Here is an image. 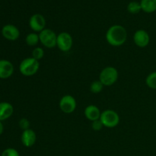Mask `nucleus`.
I'll use <instances>...</instances> for the list:
<instances>
[{"mask_svg": "<svg viewBox=\"0 0 156 156\" xmlns=\"http://www.w3.org/2000/svg\"><path fill=\"white\" fill-rule=\"evenodd\" d=\"M18 125L23 131L30 129V122L27 118H21L18 122Z\"/></svg>", "mask_w": 156, "mask_h": 156, "instance_id": "4be33fe9", "label": "nucleus"}, {"mask_svg": "<svg viewBox=\"0 0 156 156\" xmlns=\"http://www.w3.org/2000/svg\"><path fill=\"white\" fill-rule=\"evenodd\" d=\"M29 26L35 33H40L45 29V18L41 14H34L29 19Z\"/></svg>", "mask_w": 156, "mask_h": 156, "instance_id": "6e6552de", "label": "nucleus"}, {"mask_svg": "<svg viewBox=\"0 0 156 156\" xmlns=\"http://www.w3.org/2000/svg\"><path fill=\"white\" fill-rule=\"evenodd\" d=\"M44 56V50L41 47H35L32 51V57L37 60L40 61Z\"/></svg>", "mask_w": 156, "mask_h": 156, "instance_id": "aec40b11", "label": "nucleus"}, {"mask_svg": "<svg viewBox=\"0 0 156 156\" xmlns=\"http://www.w3.org/2000/svg\"><path fill=\"white\" fill-rule=\"evenodd\" d=\"M21 141L23 146L27 148L32 147L37 141V135L34 130L32 129H28L24 130L21 136Z\"/></svg>", "mask_w": 156, "mask_h": 156, "instance_id": "9b49d317", "label": "nucleus"}, {"mask_svg": "<svg viewBox=\"0 0 156 156\" xmlns=\"http://www.w3.org/2000/svg\"><path fill=\"white\" fill-rule=\"evenodd\" d=\"M105 38L107 42L112 47H120L127 40V31L123 26L114 24L108 29Z\"/></svg>", "mask_w": 156, "mask_h": 156, "instance_id": "f257e3e1", "label": "nucleus"}, {"mask_svg": "<svg viewBox=\"0 0 156 156\" xmlns=\"http://www.w3.org/2000/svg\"><path fill=\"white\" fill-rule=\"evenodd\" d=\"M2 34L6 40L10 41H15L20 37V30L16 26L13 24H6L2 29Z\"/></svg>", "mask_w": 156, "mask_h": 156, "instance_id": "9d476101", "label": "nucleus"}, {"mask_svg": "<svg viewBox=\"0 0 156 156\" xmlns=\"http://www.w3.org/2000/svg\"><path fill=\"white\" fill-rule=\"evenodd\" d=\"M103 126L104 125L100 120V119L91 122V128L94 131H100L103 128Z\"/></svg>", "mask_w": 156, "mask_h": 156, "instance_id": "5701e85b", "label": "nucleus"}, {"mask_svg": "<svg viewBox=\"0 0 156 156\" xmlns=\"http://www.w3.org/2000/svg\"><path fill=\"white\" fill-rule=\"evenodd\" d=\"M104 85L100 80H95L91 82L90 85V91L94 94H98L103 90Z\"/></svg>", "mask_w": 156, "mask_h": 156, "instance_id": "f3484780", "label": "nucleus"}, {"mask_svg": "<svg viewBox=\"0 0 156 156\" xmlns=\"http://www.w3.org/2000/svg\"><path fill=\"white\" fill-rule=\"evenodd\" d=\"M141 10L142 9L140 3L137 2H130L127 5V11L133 15L138 14Z\"/></svg>", "mask_w": 156, "mask_h": 156, "instance_id": "6ab92c4d", "label": "nucleus"}, {"mask_svg": "<svg viewBox=\"0 0 156 156\" xmlns=\"http://www.w3.org/2000/svg\"><path fill=\"white\" fill-rule=\"evenodd\" d=\"M3 131H4V126H3V124L2 123V121H0V136L2 134Z\"/></svg>", "mask_w": 156, "mask_h": 156, "instance_id": "b1692460", "label": "nucleus"}, {"mask_svg": "<svg viewBox=\"0 0 156 156\" xmlns=\"http://www.w3.org/2000/svg\"><path fill=\"white\" fill-rule=\"evenodd\" d=\"M73 45V39L72 35L68 32H61L57 34L56 47L60 51L67 53L70 51Z\"/></svg>", "mask_w": 156, "mask_h": 156, "instance_id": "423d86ee", "label": "nucleus"}, {"mask_svg": "<svg viewBox=\"0 0 156 156\" xmlns=\"http://www.w3.org/2000/svg\"><path fill=\"white\" fill-rule=\"evenodd\" d=\"M59 108L64 114H72L74 112L77 107L76 100L73 95L66 94L61 98L59 103Z\"/></svg>", "mask_w": 156, "mask_h": 156, "instance_id": "0eeeda50", "label": "nucleus"}, {"mask_svg": "<svg viewBox=\"0 0 156 156\" xmlns=\"http://www.w3.org/2000/svg\"><path fill=\"white\" fill-rule=\"evenodd\" d=\"M40 42L44 47L52 49L56 47L57 34L50 28H45L39 33Z\"/></svg>", "mask_w": 156, "mask_h": 156, "instance_id": "39448f33", "label": "nucleus"}, {"mask_svg": "<svg viewBox=\"0 0 156 156\" xmlns=\"http://www.w3.org/2000/svg\"><path fill=\"white\" fill-rule=\"evenodd\" d=\"M40 69V62L33 57H27L23 59L19 65V71L24 76H33Z\"/></svg>", "mask_w": 156, "mask_h": 156, "instance_id": "f03ea898", "label": "nucleus"}, {"mask_svg": "<svg viewBox=\"0 0 156 156\" xmlns=\"http://www.w3.org/2000/svg\"><path fill=\"white\" fill-rule=\"evenodd\" d=\"M25 42L27 44V45L29 46V47H35L40 42L39 34H37L35 32L29 33L26 36Z\"/></svg>", "mask_w": 156, "mask_h": 156, "instance_id": "dca6fc26", "label": "nucleus"}, {"mask_svg": "<svg viewBox=\"0 0 156 156\" xmlns=\"http://www.w3.org/2000/svg\"><path fill=\"white\" fill-rule=\"evenodd\" d=\"M142 10L146 13H152L156 11V0H141Z\"/></svg>", "mask_w": 156, "mask_h": 156, "instance_id": "2eb2a0df", "label": "nucleus"}, {"mask_svg": "<svg viewBox=\"0 0 156 156\" xmlns=\"http://www.w3.org/2000/svg\"><path fill=\"white\" fill-rule=\"evenodd\" d=\"M133 42L140 48H144L149 45L150 42V37L147 31L143 29H140L134 34Z\"/></svg>", "mask_w": 156, "mask_h": 156, "instance_id": "1a4fd4ad", "label": "nucleus"}, {"mask_svg": "<svg viewBox=\"0 0 156 156\" xmlns=\"http://www.w3.org/2000/svg\"><path fill=\"white\" fill-rule=\"evenodd\" d=\"M146 83L149 88L156 89V72L151 73L146 79Z\"/></svg>", "mask_w": 156, "mask_h": 156, "instance_id": "a211bd4d", "label": "nucleus"}, {"mask_svg": "<svg viewBox=\"0 0 156 156\" xmlns=\"http://www.w3.org/2000/svg\"><path fill=\"white\" fill-rule=\"evenodd\" d=\"M1 156H20L19 152L13 148H8L5 149Z\"/></svg>", "mask_w": 156, "mask_h": 156, "instance_id": "412c9836", "label": "nucleus"}, {"mask_svg": "<svg viewBox=\"0 0 156 156\" xmlns=\"http://www.w3.org/2000/svg\"><path fill=\"white\" fill-rule=\"evenodd\" d=\"M14 108L9 102H0V121L9 119L13 114Z\"/></svg>", "mask_w": 156, "mask_h": 156, "instance_id": "4468645a", "label": "nucleus"}, {"mask_svg": "<svg viewBox=\"0 0 156 156\" xmlns=\"http://www.w3.org/2000/svg\"><path fill=\"white\" fill-rule=\"evenodd\" d=\"M13 73V64L7 59H0V79H9L12 76Z\"/></svg>", "mask_w": 156, "mask_h": 156, "instance_id": "f8f14e48", "label": "nucleus"}, {"mask_svg": "<svg viewBox=\"0 0 156 156\" xmlns=\"http://www.w3.org/2000/svg\"><path fill=\"white\" fill-rule=\"evenodd\" d=\"M84 114L87 120L92 122L100 119L101 112L97 106L94 105H90L85 108Z\"/></svg>", "mask_w": 156, "mask_h": 156, "instance_id": "ddd939ff", "label": "nucleus"}, {"mask_svg": "<svg viewBox=\"0 0 156 156\" xmlns=\"http://www.w3.org/2000/svg\"><path fill=\"white\" fill-rule=\"evenodd\" d=\"M100 120L105 127L114 128L120 123V116L114 110L108 109L101 112Z\"/></svg>", "mask_w": 156, "mask_h": 156, "instance_id": "20e7f679", "label": "nucleus"}, {"mask_svg": "<svg viewBox=\"0 0 156 156\" xmlns=\"http://www.w3.org/2000/svg\"><path fill=\"white\" fill-rule=\"evenodd\" d=\"M118 76V71L115 67L107 66L99 74V80L104 86H112L117 81Z\"/></svg>", "mask_w": 156, "mask_h": 156, "instance_id": "7ed1b4c3", "label": "nucleus"}]
</instances>
